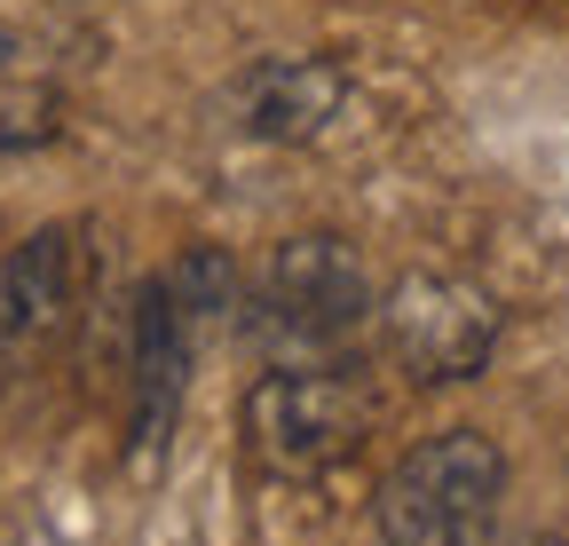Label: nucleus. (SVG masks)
<instances>
[{
    "label": "nucleus",
    "mask_w": 569,
    "mask_h": 546,
    "mask_svg": "<svg viewBox=\"0 0 569 546\" xmlns=\"http://www.w3.org/2000/svg\"><path fill=\"white\" fill-rule=\"evenodd\" d=\"M507 499V451L482 428L419 436L372 492V523L388 546H482Z\"/></svg>",
    "instance_id": "1"
},
{
    "label": "nucleus",
    "mask_w": 569,
    "mask_h": 546,
    "mask_svg": "<svg viewBox=\"0 0 569 546\" xmlns=\"http://www.w3.org/2000/svg\"><path fill=\"white\" fill-rule=\"evenodd\" d=\"M246 420V451L277 484H317L340 459L365 451L372 436V388L348 365H277L246 388L238 404Z\"/></svg>",
    "instance_id": "2"
},
{
    "label": "nucleus",
    "mask_w": 569,
    "mask_h": 546,
    "mask_svg": "<svg viewBox=\"0 0 569 546\" xmlns=\"http://www.w3.org/2000/svg\"><path fill=\"white\" fill-rule=\"evenodd\" d=\"M380 317V294H372V269L348 238L332 230H309V238H284L261 278H253V332L269 340H293V349H340V340Z\"/></svg>",
    "instance_id": "3"
},
{
    "label": "nucleus",
    "mask_w": 569,
    "mask_h": 546,
    "mask_svg": "<svg viewBox=\"0 0 569 546\" xmlns=\"http://www.w3.org/2000/svg\"><path fill=\"white\" fill-rule=\"evenodd\" d=\"M380 340L411 388H459L498 349V301L451 269H403L380 294Z\"/></svg>",
    "instance_id": "4"
},
{
    "label": "nucleus",
    "mask_w": 569,
    "mask_h": 546,
    "mask_svg": "<svg viewBox=\"0 0 569 546\" xmlns=\"http://www.w3.org/2000/svg\"><path fill=\"white\" fill-rule=\"evenodd\" d=\"M71 309H80V238L56 222L9 246V261H0V357L48 349L71 325Z\"/></svg>",
    "instance_id": "5"
},
{
    "label": "nucleus",
    "mask_w": 569,
    "mask_h": 546,
    "mask_svg": "<svg viewBox=\"0 0 569 546\" xmlns=\"http://www.w3.org/2000/svg\"><path fill=\"white\" fill-rule=\"evenodd\" d=\"M190 357H198V325L182 317V301L167 294V278H151L134 294V459H159L167 451V436L182 420Z\"/></svg>",
    "instance_id": "6"
},
{
    "label": "nucleus",
    "mask_w": 569,
    "mask_h": 546,
    "mask_svg": "<svg viewBox=\"0 0 569 546\" xmlns=\"http://www.w3.org/2000/svg\"><path fill=\"white\" fill-rule=\"evenodd\" d=\"M348 103V72L332 56H261L238 80V119L261 143H317Z\"/></svg>",
    "instance_id": "7"
},
{
    "label": "nucleus",
    "mask_w": 569,
    "mask_h": 546,
    "mask_svg": "<svg viewBox=\"0 0 569 546\" xmlns=\"http://www.w3.org/2000/svg\"><path fill=\"white\" fill-rule=\"evenodd\" d=\"M167 294L182 301V317L190 325H213V317H222V309H238V261L222 254V246H190L174 269H167Z\"/></svg>",
    "instance_id": "8"
},
{
    "label": "nucleus",
    "mask_w": 569,
    "mask_h": 546,
    "mask_svg": "<svg viewBox=\"0 0 569 546\" xmlns=\"http://www.w3.org/2000/svg\"><path fill=\"white\" fill-rule=\"evenodd\" d=\"M9 56H17V40H9V32H0V63H9Z\"/></svg>",
    "instance_id": "9"
}]
</instances>
